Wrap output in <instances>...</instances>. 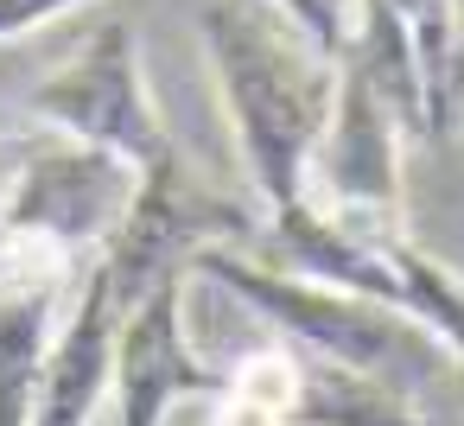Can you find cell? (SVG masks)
<instances>
[{
    "label": "cell",
    "mask_w": 464,
    "mask_h": 426,
    "mask_svg": "<svg viewBox=\"0 0 464 426\" xmlns=\"http://www.w3.org/2000/svg\"><path fill=\"white\" fill-rule=\"evenodd\" d=\"M198 45L210 58L248 191L261 198V217L299 204L305 160L331 121L337 64L318 45H305L267 0H210L198 14Z\"/></svg>",
    "instance_id": "cell-1"
},
{
    "label": "cell",
    "mask_w": 464,
    "mask_h": 426,
    "mask_svg": "<svg viewBox=\"0 0 464 426\" xmlns=\"http://www.w3.org/2000/svg\"><path fill=\"white\" fill-rule=\"evenodd\" d=\"M191 280L229 293L248 318L267 324V344H286L299 356H324V363L382 375L394 388H407V369H420V363H445L451 369V356L426 331H413L401 312H388L375 299H356V293H337L324 280L280 274V267L255 261L242 242L204 248L191 261Z\"/></svg>",
    "instance_id": "cell-2"
},
{
    "label": "cell",
    "mask_w": 464,
    "mask_h": 426,
    "mask_svg": "<svg viewBox=\"0 0 464 426\" xmlns=\"http://www.w3.org/2000/svg\"><path fill=\"white\" fill-rule=\"evenodd\" d=\"M255 223H261L255 204H242V198L217 191L210 179H198L191 160L172 147L166 160H153V166L134 172L128 217H121V229L102 242L96 267H102V280L115 286V299H121V312H128V305L147 299L160 280L191 274V261H198L204 248H217V242H248Z\"/></svg>",
    "instance_id": "cell-3"
},
{
    "label": "cell",
    "mask_w": 464,
    "mask_h": 426,
    "mask_svg": "<svg viewBox=\"0 0 464 426\" xmlns=\"http://www.w3.org/2000/svg\"><path fill=\"white\" fill-rule=\"evenodd\" d=\"M26 115L64 140H83V147L128 160L134 172L172 153V134H166V121L147 96V77H140V39L115 14L83 26L71 58L26 96Z\"/></svg>",
    "instance_id": "cell-4"
},
{
    "label": "cell",
    "mask_w": 464,
    "mask_h": 426,
    "mask_svg": "<svg viewBox=\"0 0 464 426\" xmlns=\"http://www.w3.org/2000/svg\"><path fill=\"white\" fill-rule=\"evenodd\" d=\"M401 140L407 128L394 121V109L369 90L362 71L337 64V96H331V121L305 160V191L299 204H312L318 217H331L350 236H407V185H401Z\"/></svg>",
    "instance_id": "cell-5"
},
{
    "label": "cell",
    "mask_w": 464,
    "mask_h": 426,
    "mask_svg": "<svg viewBox=\"0 0 464 426\" xmlns=\"http://www.w3.org/2000/svg\"><path fill=\"white\" fill-rule=\"evenodd\" d=\"M128 198H134V166L128 160H115L102 147H83V140H64V134L45 128V140L20 166L14 204H7L0 223L26 229V236H45L52 248H64L77 261H96L102 242L121 229Z\"/></svg>",
    "instance_id": "cell-6"
},
{
    "label": "cell",
    "mask_w": 464,
    "mask_h": 426,
    "mask_svg": "<svg viewBox=\"0 0 464 426\" xmlns=\"http://www.w3.org/2000/svg\"><path fill=\"white\" fill-rule=\"evenodd\" d=\"M185 299H191V274L160 280L147 299H134L115 324V375H109V401H115V426H166V413L179 401H217L223 388V363H210L191 344L185 324Z\"/></svg>",
    "instance_id": "cell-7"
},
{
    "label": "cell",
    "mask_w": 464,
    "mask_h": 426,
    "mask_svg": "<svg viewBox=\"0 0 464 426\" xmlns=\"http://www.w3.org/2000/svg\"><path fill=\"white\" fill-rule=\"evenodd\" d=\"M83 267L90 261L52 248L45 236L14 229V255H7V274H0V426H33L39 369Z\"/></svg>",
    "instance_id": "cell-8"
},
{
    "label": "cell",
    "mask_w": 464,
    "mask_h": 426,
    "mask_svg": "<svg viewBox=\"0 0 464 426\" xmlns=\"http://www.w3.org/2000/svg\"><path fill=\"white\" fill-rule=\"evenodd\" d=\"M115 324H121V299L102 280V267L90 261L58 318V337L45 350L33 426H96L109 375H115Z\"/></svg>",
    "instance_id": "cell-9"
},
{
    "label": "cell",
    "mask_w": 464,
    "mask_h": 426,
    "mask_svg": "<svg viewBox=\"0 0 464 426\" xmlns=\"http://www.w3.org/2000/svg\"><path fill=\"white\" fill-rule=\"evenodd\" d=\"M293 426H432V413H420L407 401V388H394L382 375H362V369H343L324 356H299Z\"/></svg>",
    "instance_id": "cell-10"
},
{
    "label": "cell",
    "mask_w": 464,
    "mask_h": 426,
    "mask_svg": "<svg viewBox=\"0 0 464 426\" xmlns=\"http://www.w3.org/2000/svg\"><path fill=\"white\" fill-rule=\"evenodd\" d=\"M293 388H299V356L286 344H255L223 369L210 426H293Z\"/></svg>",
    "instance_id": "cell-11"
},
{
    "label": "cell",
    "mask_w": 464,
    "mask_h": 426,
    "mask_svg": "<svg viewBox=\"0 0 464 426\" xmlns=\"http://www.w3.org/2000/svg\"><path fill=\"white\" fill-rule=\"evenodd\" d=\"M382 7L407 26L413 52H420V77H426V121L432 140L445 134V71H451V0H382Z\"/></svg>",
    "instance_id": "cell-12"
},
{
    "label": "cell",
    "mask_w": 464,
    "mask_h": 426,
    "mask_svg": "<svg viewBox=\"0 0 464 426\" xmlns=\"http://www.w3.org/2000/svg\"><path fill=\"white\" fill-rule=\"evenodd\" d=\"M267 7L305 39V45H318L331 64L350 52V33H356V0H267Z\"/></svg>",
    "instance_id": "cell-13"
},
{
    "label": "cell",
    "mask_w": 464,
    "mask_h": 426,
    "mask_svg": "<svg viewBox=\"0 0 464 426\" xmlns=\"http://www.w3.org/2000/svg\"><path fill=\"white\" fill-rule=\"evenodd\" d=\"M90 0H0V39H20L33 26H52L64 14H83Z\"/></svg>",
    "instance_id": "cell-14"
},
{
    "label": "cell",
    "mask_w": 464,
    "mask_h": 426,
    "mask_svg": "<svg viewBox=\"0 0 464 426\" xmlns=\"http://www.w3.org/2000/svg\"><path fill=\"white\" fill-rule=\"evenodd\" d=\"M39 140H45V128H0V217H7L14 185H20V166L33 160Z\"/></svg>",
    "instance_id": "cell-15"
},
{
    "label": "cell",
    "mask_w": 464,
    "mask_h": 426,
    "mask_svg": "<svg viewBox=\"0 0 464 426\" xmlns=\"http://www.w3.org/2000/svg\"><path fill=\"white\" fill-rule=\"evenodd\" d=\"M464 128V0H451V71H445V134Z\"/></svg>",
    "instance_id": "cell-16"
},
{
    "label": "cell",
    "mask_w": 464,
    "mask_h": 426,
    "mask_svg": "<svg viewBox=\"0 0 464 426\" xmlns=\"http://www.w3.org/2000/svg\"><path fill=\"white\" fill-rule=\"evenodd\" d=\"M7 255H14V229L0 223V274H7Z\"/></svg>",
    "instance_id": "cell-17"
},
{
    "label": "cell",
    "mask_w": 464,
    "mask_h": 426,
    "mask_svg": "<svg viewBox=\"0 0 464 426\" xmlns=\"http://www.w3.org/2000/svg\"><path fill=\"white\" fill-rule=\"evenodd\" d=\"M451 388H458V401H464V363H451Z\"/></svg>",
    "instance_id": "cell-18"
}]
</instances>
